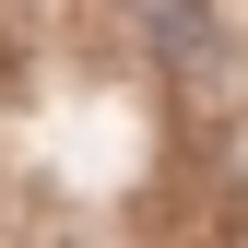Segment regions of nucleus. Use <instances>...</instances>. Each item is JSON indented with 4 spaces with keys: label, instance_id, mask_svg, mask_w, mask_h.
<instances>
[{
    "label": "nucleus",
    "instance_id": "f257e3e1",
    "mask_svg": "<svg viewBox=\"0 0 248 248\" xmlns=\"http://www.w3.org/2000/svg\"><path fill=\"white\" fill-rule=\"evenodd\" d=\"M142 12H154V36H166L177 59H201V24H189V0H142Z\"/></svg>",
    "mask_w": 248,
    "mask_h": 248
}]
</instances>
